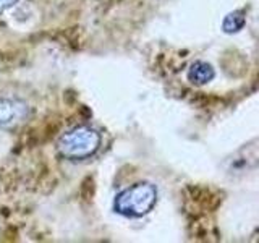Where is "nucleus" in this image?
Instances as JSON below:
<instances>
[{
	"mask_svg": "<svg viewBox=\"0 0 259 243\" xmlns=\"http://www.w3.org/2000/svg\"><path fill=\"white\" fill-rule=\"evenodd\" d=\"M214 68L206 62H194L188 70V79L193 85L202 86L214 78Z\"/></svg>",
	"mask_w": 259,
	"mask_h": 243,
	"instance_id": "obj_4",
	"label": "nucleus"
},
{
	"mask_svg": "<svg viewBox=\"0 0 259 243\" xmlns=\"http://www.w3.org/2000/svg\"><path fill=\"white\" fill-rule=\"evenodd\" d=\"M243 24H245V16H243L240 12H235V13H230L225 18L224 29L227 32H235V31H240L243 28Z\"/></svg>",
	"mask_w": 259,
	"mask_h": 243,
	"instance_id": "obj_5",
	"label": "nucleus"
},
{
	"mask_svg": "<svg viewBox=\"0 0 259 243\" xmlns=\"http://www.w3.org/2000/svg\"><path fill=\"white\" fill-rule=\"evenodd\" d=\"M157 190L151 183H136L123 190L115 198V211L126 217H141L146 216L156 206Z\"/></svg>",
	"mask_w": 259,
	"mask_h": 243,
	"instance_id": "obj_2",
	"label": "nucleus"
},
{
	"mask_svg": "<svg viewBox=\"0 0 259 243\" xmlns=\"http://www.w3.org/2000/svg\"><path fill=\"white\" fill-rule=\"evenodd\" d=\"M15 2H18V0H0V13L4 10H7L8 7H12Z\"/></svg>",
	"mask_w": 259,
	"mask_h": 243,
	"instance_id": "obj_6",
	"label": "nucleus"
},
{
	"mask_svg": "<svg viewBox=\"0 0 259 243\" xmlns=\"http://www.w3.org/2000/svg\"><path fill=\"white\" fill-rule=\"evenodd\" d=\"M29 117V105L18 99H0V130L23 124Z\"/></svg>",
	"mask_w": 259,
	"mask_h": 243,
	"instance_id": "obj_3",
	"label": "nucleus"
},
{
	"mask_svg": "<svg viewBox=\"0 0 259 243\" xmlns=\"http://www.w3.org/2000/svg\"><path fill=\"white\" fill-rule=\"evenodd\" d=\"M99 146L101 135L91 127L79 125L60 138L59 143H57V149H59L62 157L81 160L94 156L97 149H99Z\"/></svg>",
	"mask_w": 259,
	"mask_h": 243,
	"instance_id": "obj_1",
	"label": "nucleus"
}]
</instances>
